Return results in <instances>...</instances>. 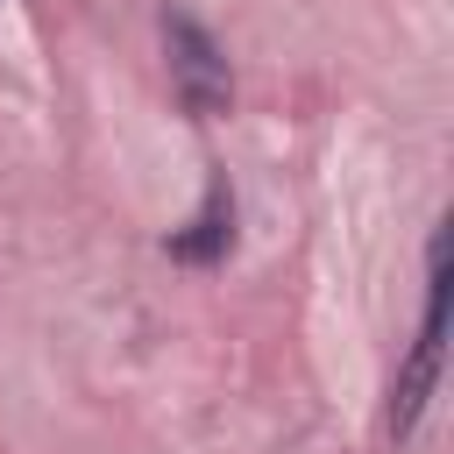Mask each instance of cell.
<instances>
[{"label": "cell", "mask_w": 454, "mask_h": 454, "mask_svg": "<svg viewBox=\"0 0 454 454\" xmlns=\"http://www.w3.org/2000/svg\"><path fill=\"white\" fill-rule=\"evenodd\" d=\"M163 248H170V262H192V270L227 262V248H234V192H227V170H213V177H206L199 213H192Z\"/></svg>", "instance_id": "cell-3"}, {"label": "cell", "mask_w": 454, "mask_h": 454, "mask_svg": "<svg viewBox=\"0 0 454 454\" xmlns=\"http://www.w3.org/2000/svg\"><path fill=\"white\" fill-rule=\"evenodd\" d=\"M447 291H454V277H447V227H433V241H426V319H419V340H411V355H404V369L390 383V440H411L419 419H426V404H433V390H440Z\"/></svg>", "instance_id": "cell-1"}, {"label": "cell", "mask_w": 454, "mask_h": 454, "mask_svg": "<svg viewBox=\"0 0 454 454\" xmlns=\"http://www.w3.org/2000/svg\"><path fill=\"white\" fill-rule=\"evenodd\" d=\"M163 43H170V78H177V99L192 121H213L234 106V71H227V50L213 43V28L184 7H163Z\"/></svg>", "instance_id": "cell-2"}]
</instances>
